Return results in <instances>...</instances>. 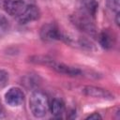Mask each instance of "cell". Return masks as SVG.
<instances>
[{"label":"cell","instance_id":"cell-1","mask_svg":"<svg viewBox=\"0 0 120 120\" xmlns=\"http://www.w3.org/2000/svg\"><path fill=\"white\" fill-rule=\"evenodd\" d=\"M30 62L47 66L60 74H64V75L70 76V77H78V76H82V71L80 68L72 67V66H68L64 63H59L49 56L35 55L30 58Z\"/></svg>","mask_w":120,"mask_h":120},{"label":"cell","instance_id":"cell-2","mask_svg":"<svg viewBox=\"0 0 120 120\" xmlns=\"http://www.w3.org/2000/svg\"><path fill=\"white\" fill-rule=\"evenodd\" d=\"M29 109L35 117H44L50 110V103L47 95L40 90L33 91L29 98Z\"/></svg>","mask_w":120,"mask_h":120},{"label":"cell","instance_id":"cell-3","mask_svg":"<svg viewBox=\"0 0 120 120\" xmlns=\"http://www.w3.org/2000/svg\"><path fill=\"white\" fill-rule=\"evenodd\" d=\"M39 36L44 41H54V40H64L66 38L63 36L57 25L54 23L44 24L39 31Z\"/></svg>","mask_w":120,"mask_h":120},{"label":"cell","instance_id":"cell-4","mask_svg":"<svg viewBox=\"0 0 120 120\" xmlns=\"http://www.w3.org/2000/svg\"><path fill=\"white\" fill-rule=\"evenodd\" d=\"M74 24L82 31L89 34V35H95L96 34V27L89 17H87L84 13L75 14L74 16Z\"/></svg>","mask_w":120,"mask_h":120},{"label":"cell","instance_id":"cell-5","mask_svg":"<svg viewBox=\"0 0 120 120\" xmlns=\"http://www.w3.org/2000/svg\"><path fill=\"white\" fill-rule=\"evenodd\" d=\"M82 93L85 96L96 98H101V99H106V100H112L114 98V96L108 90L98 87V86H93V85H86L82 89Z\"/></svg>","mask_w":120,"mask_h":120},{"label":"cell","instance_id":"cell-6","mask_svg":"<svg viewBox=\"0 0 120 120\" xmlns=\"http://www.w3.org/2000/svg\"><path fill=\"white\" fill-rule=\"evenodd\" d=\"M39 16H40V11L37 6L26 5L23 11L18 16V22L21 24H25L38 20Z\"/></svg>","mask_w":120,"mask_h":120},{"label":"cell","instance_id":"cell-7","mask_svg":"<svg viewBox=\"0 0 120 120\" xmlns=\"http://www.w3.org/2000/svg\"><path fill=\"white\" fill-rule=\"evenodd\" d=\"M23 99L24 94L19 87H11L5 94V100L11 107H18L22 105Z\"/></svg>","mask_w":120,"mask_h":120},{"label":"cell","instance_id":"cell-8","mask_svg":"<svg viewBox=\"0 0 120 120\" xmlns=\"http://www.w3.org/2000/svg\"><path fill=\"white\" fill-rule=\"evenodd\" d=\"M26 4L22 0H5L3 8L5 11L11 16H19L25 8Z\"/></svg>","mask_w":120,"mask_h":120},{"label":"cell","instance_id":"cell-9","mask_svg":"<svg viewBox=\"0 0 120 120\" xmlns=\"http://www.w3.org/2000/svg\"><path fill=\"white\" fill-rule=\"evenodd\" d=\"M98 41L102 48L109 50L113 47L115 42V38L109 31H102L98 35Z\"/></svg>","mask_w":120,"mask_h":120},{"label":"cell","instance_id":"cell-10","mask_svg":"<svg viewBox=\"0 0 120 120\" xmlns=\"http://www.w3.org/2000/svg\"><path fill=\"white\" fill-rule=\"evenodd\" d=\"M50 110H51L53 117L62 118L63 114L65 112V103L63 102L62 99L53 98L50 104Z\"/></svg>","mask_w":120,"mask_h":120},{"label":"cell","instance_id":"cell-11","mask_svg":"<svg viewBox=\"0 0 120 120\" xmlns=\"http://www.w3.org/2000/svg\"><path fill=\"white\" fill-rule=\"evenodd\" d=\"M82 4L84 7L85 11L87 12L88 15L94 16L96 14L97 8H98V3L96 0H81Z\"/></svg>","mask_w":120,"mask_h":120},{"label":"cell","instance_id":"cell-12","mask_svg":"<svg viewBox=\"0 0 120 120\" xmlns=\"http://www.w3.org/2000/svg\"><path fill=\"white\" fill-rule=\"evenodd\" d=\"M120 0H107L106 1V6L107 8L115 13L119 12V8H120Z\"/></svg>","mask_w":120,"mask_h":120},{"label":"cell","instance_id":"cell-13","mask_svg":"<svg viewBox=\"0 0 120 120\" xmlns=\"http://www.w3.org/2000/svg\"><path fill=\"white\" fill-rule=\"evenodd\" d=\"M8 82V73L6 70L0 69V87L6 86Z\"/></svg>","mask_w":120,"mask_h":120},{"label":"cell","instance_id":"cell-14","mask_svg":"<svg viewBox=\"0 0 120 120\" xmlns=\"http://www.w3.org/2000/svg\"><path fill=\"white\" fill-rule=\"evenodd\" d=\"M8 27V19L3 14H0V31L7 30Z\"/></svg>","mask_w":120,"mask_h":120},{"label":"cell","instance_id":"cell-15","mask_svg":"<svg viewBox=\"0 0 120 120\" xmlns=\"http://www.w3.org/2000/svg\"><path fill=\"white\" fill-rule=\"evenodd\" d=\"M102 117H101V115L98 113V112H94V113H92V114H90V115H88L87 117H86V119L88 120V119H95V120H98V119H101Z\"/></svg>","mask_w":120,"mask_h":120},{"label":"cell","instance_id":"cell-16","mask_svg":"<svg viewBox=\"0 0 120 120\" xmlns=\"http://www.w3.org/2000/svg\"><path fill=\"white\" fill-rule=\"evenodd\" d=\"M119 12L118 13H115V22H116V25H119Z\"/></svg>","mask_w":120,"mask_h":120},{"label":"cell","instance_id":"cell-17","mask_svg":"<svg viewBox=\"0 0 120 120\" xmlns=\"http://www.w3.org/2000/svg\"><path fill=\"white\" fill-rule=\"evenodd\" d=\"M3 116H4V111H3V107H2V104L0 101V117H3Z\"/></svg>","mask_w":120,"mask_h":120}]
</instances>
